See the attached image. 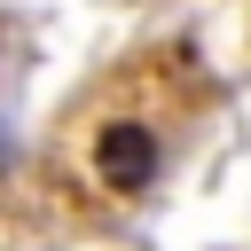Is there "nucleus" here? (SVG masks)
<instances>
[{"label":"nucleus","mask_w":251,"mask_h":251,"mask_svg":"<svg viewBox=\"0 0 251 251\" xmlns=\"http://www.w3.org/2000/svg\"><path fill=\"white\" fill-rule=\"evenodd\" d=\"M157 173H165V133H157V118H141V110L86 118V180H94L102 196H141V188H157Z\"/></svg>","instance_id":"1"}]
</instances>
